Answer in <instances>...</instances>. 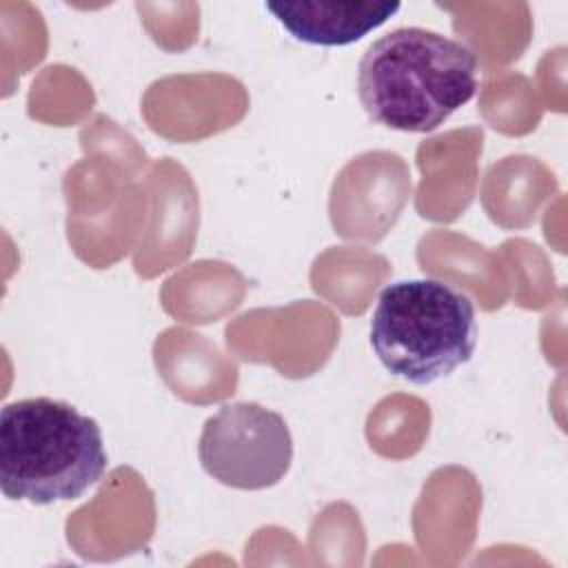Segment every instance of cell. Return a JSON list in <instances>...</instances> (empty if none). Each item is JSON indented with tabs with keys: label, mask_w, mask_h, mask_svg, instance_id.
<instances>
[{
	"label": "cell",
	"mask_w": 568,
	"mask_h": 568,
	"mask_svg": "<svg viewBox=\"0 0 568 568\" xmlns=\"http://www.w3.org/2000/svg\"><path fill=\"white\" fill-rule=\"evenodd\" d=\"M399 2H264V9L295 40L315 47H346L382 27L399 11Z\"/></svg>",
	"instance_id": "cell-5"
},
{
	"label": "cell",
	"mask_w": 568,
	"mask_h": 568,
	"mask_svg": "<svg viewBox=\"0 0 568 568\" xmlns=\"http://www.w3.org/2000/svg\"><path fill=\"white\" fill-rule=\"evenodd\" d=\"M98 422L75 406L29 397L0 413V488L7 499L47 506L82 497L106 470Z\"/></svg>",
	"instance_id": "cell-2"
},
{
	"label": "cell",
	"mask_w": 568,
	"mask_h": 568,
	"mask_svg": "<svg viewBox=\"0 0 568 568\" xmlns=\"http://www.w3.org/2000/svg\"><path fill=\"white\" fill-rule=\"evenodd\" d=\"M368 339L390 375L430 384L473 357V300L442 280H397L377 295Z\"/></svg>",
	"instance_id": "cell-3"
},
{
	"label": "cell",
	"mask_w": 568,
	"mask_h": 568,
	"mask_svg": "<svg viewBox=\"0 0 568 568\" xmlns=\"http://www.w3.org/2000/svg\"><path fill=\"white\" fill-rule=\"evenodd\" d=\"M197 457L215 481L262 490L288 473L293 437L280 413L255 402H233L204 422Z\"/></svg>",
	"instance_id": "cell-4"
},
{
	"label": "cell",
	"mask_w": 568,
	"mask_h": 568,
	"mask_svg": "<svg viewBox=\"0 0 568 568\" xmlns=\"http://www.w3.org/2000/svg\"><path fill=\"white\" fill-rule=\"evenodd\" d=\"M477 55L459 40L424 27L377 38L357 64V95L386 129L428 133L477 91Z\"/></svg>",
	"instance_id": "cell-1"
}]
</instances>
